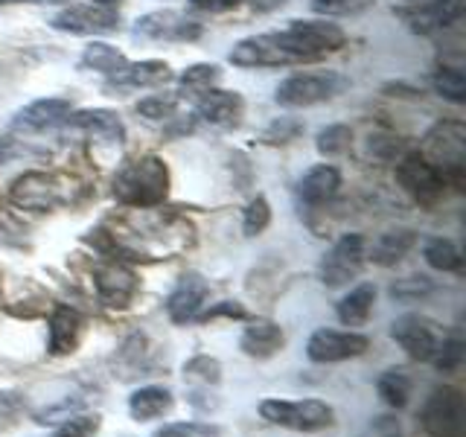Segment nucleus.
<instances>
[{
  "instance_id": "4",
  "label": "nucleus",
  "mask_w": 466,
  "mask_h": 437,
  "mask_svg": "<svg viewBox=\"0 0 466 437\" xmlns=\"http://www.w3.org/2000/svg\"><path fill=\"white\" fill-rule=\"evenodd\" d=\"M347 87V79L339 76V73H295V76L283 79L277 85V106L283 108H309L318 106V102L339 97Z\"/></svg>"
},
{
  "instance_id": "36",
  "label": "nucleus",
  "mask_w": 466,
  "mask_h": 437,
  "mask_svg": "<svg viewBox=\"0 0 466 437\" xmlns=\"http://www.w3.org/2000/svg\"><path fill=\"white\" fill-rule=\"evenodd\" d=\"M431 359H434L437 371H441V373H455L463 364V341L461 339H449L443 344H437Z\"/></svg>"
},
{
  "instance_id": "7",
  "label": "nucleus",
  "mask_w": 466,
  "mask_h": 437,
  "mask_svg": "<svg viewBox=\"0 0 466 437\" xmlns=\"http://www.w3.org/2000/svg\"><path fill=\"white\" fill-rule=\"evenodd\" d=\"M397 181L402 184V189L408 196H414L420 204H426V208L437 204L446 193L443 172L437 169L422 152H411V155H405L400 160V164H397Z\"/></svg>"
},
{
  "instance_id": "31",
  "label": "nucleus",
  "mask_w": 466,
  "mask_h": 437,
  "mask_svg": "<svg viewBox=\"0 0 466 437\" xmlns=\"http://www.w3.org/2000/svg\"><path fill=\"white\" fill-rule=\"evenodd\" d=\"M218 67L216 65H193V67H187L184 73H181V87L187 94H208L210 87L218 82Z\"/></svg>"
},
{
  "instance_id": "33",
  "label": "nucleus",
  "mask_w": 466,
  "mask_h": 437,
  "mask_svg": "<svg viewBox=\"0 0 466 437\" xmlns=\"http://www.w3.org/2000/svg\"><path fill=\"white\" fill-rule=\"evenodd\" d=\"M350 140H353V131H350L347 126H341V123H335V126H327V128L318 131V143L315 146H318L320 155L332 158V155L347 152L350 149Z\"/></svg>"
},
{
  "instance_id": "42",
  "label": "nucleus",
  "mask_w": 466,
  "mask_h": 437,
  "mask_svg": "<svg viewBox=\"0 0 466 437\" xmlns=\"http://www.w3.org/2000/svg\"><path fill=\"white\" fill-rule=\"evenodd\" d=\"M298 131H300V123L280 120V123H274V126L266 131V140H268V143H289V140H295V137H298Z\"/></svg>"
},
{
  "instance_id": "13",
  "label": "nucleus",
  "mask_w": 466,
  "mask_h": 437,
  "mask_svg": "<svg viewBox=\"0 0 466 437\" xmlns=\"http://www.w3.org/2000/svg\"><path fill=\"white\" fill-rule=\"evenodd\" d=\"M94 286H96V295L106 306H114V310H126L135 298L137 291V277L128 266L123 262H102V266L94 271Z\"/></svg>"
},
{
  "instance_id": "34",
  "label": "nucleus",
  "mask_w": 466,
  "mask_h": 437,
  "mask_svg": "<svg viewBox=\"0 0 466 437\" xmlns=\"http://www.w3.org/2000/svg\"><path fill=\"white\" fill-rule=\"evenodd\" d=\"M184 379L187 382H201V385H216L222 379V368L210 356H196L184 364Z\"/></svg>"
},
{
  "instance_id": "35",
  "label": "nucleus",
  "mask_w": 466,
  "mask_h": 437,
  "mask_svg": "<svg viewBox=\"0 0 466 437\" xmlns=\"http://www.w3.org/2000/svg\"><path fill=\"white\" fill-rule=\"evenodd\" d=\"M268 222H271V208H268V201L262 198V196H257V198L245 208L242 228H245L248 237H257V233H262V230L268 228Z\"/></svg>"
},
{
  "instance_id": "37",
  "label": "nucleus",
  "mask_w": 466,
  "mask_h": 437,
  "mask_svg": "<svg viewBox=\"0 0 466 437\" xmlns=\"http://www.w3.org/2000/svg\"><path fill=\"white\" fill-rule=\"evenodd\" d=\"M99 432V417L96 414H79V417H67L62 420L50 437H94Z\"/></svg>"
},
{
  "instance_id": "32",
  "label": "nucleus",
  "mask_w": 466,
  "mask_h": 437,
  "mask_svg": "<svg viewBox=\"0 0 466 437\" xmlns=\"http://www.w3.org/2000/svg\"><path fill=\"white\" fill-rule=\"evenodd\" d=\"M434 91L449 102H463L466 99V79L458 67H441L434 73Z\"/></svg>"
},
{
  "instance_id": "9",
  "label": "nucleus",
  "mask_w": 466,
  "mask_h": 437,
  "mask_svg": "<svg viewBox=\"0 0 466 437\" xmlns=\"http://www.w3.org/2000/svg\"><path fill=\"white\" fill-rule=\"evenodd\" d=\"M12 204H18L21 210H56L65 201V187L56 175L47 172H24L9 187Z\"/></svg>"
},
{
  "instance_id": "5",
  "label": "nucleus",
  "mask_w": 466,
  "mask_h": 437,
  "mask_svg": "<svg viewBox=\"0 0 466 437\" xmlns=\"http://www.w3.org/2000/svg\"><path fill=\"white\" fill-rule=\"evenodd\" d=\"M420 422L429 437H463V397L458 388H434L420 412Z\"/></svg>"
},
{
  "instance_id": "49",
  "label": "nucleus",
  "mask_w": 466,
  "mask_h": 437,
  "mask_svg": "<svg viewBox=\"0 0 466 437\" xmlns=\"http://www.w3.org/2000/svg\"><path fill=\"white\" fill-rule=\"evenodd\" d=\"M0 4H15V0H0Z\"/></svg>"
},
{
  "instance_id": "22",
  "label": "nucleus",
  "mask_w": 466,
  "mask_h": 437,
  "mask_svg": "<svg viewBox=\"0 0 466 437\" xmlns=\"http://www.w3.org/2000/svg\"><path fill=\"white\" fill-rule=\"evenodd\" d=\"M239 347L254 359H268L283 347V330L268 318H257L245 327Z\"/></svg>"
},
{
  "instance_id": "20",
  "label": "nucleus",
  "mask_w": 466,
  "mask_h": 437,
  "mask_svg": "<svg viewBox=\"0 0 466 437\" xmlns=\"http://www.w3.org/2000/svg\"><path fill=\"white\" fill-rule=\"evenodd\" d=\"M461 15H463V0H426V4L408 15V24H411L414 33L429 36L437 33V29L451 26Z\"/></svg>"
},
{
  "instance_id": "43",
  "label": "nucleus",
  "mask_w": 466,
  "mask_h": 437,
  "mask_svg": "<svg viewBox=\"0 0 466 437\" xmlns=\"http://www.w3.org/2000/svg\"><path fill=\"white\" fill-rule=\"evenodd\" d=\"M370 437H400V420H393V417H376L370 422Z\"/></svg>"
},
{
  "instance_id": "40",
  "label": "nucleus",
  "mask_w": 466,
  "mask_h": 437,
  "mask_svg": "<svg viewBox=\"0 0 466 437\" xmlns=\"http://www.w3.org/2000/svg\"><path fill=\"white\" fill-rule=\"evenodd\" d=\"M368 6L373 0H312V9L320 15H359Z\"/></svg>"
},
{
  "instance_id": "12",
  "label": "nucleus",
  "mask_w": 466,
  "mask_h": 437,
  "mask_svg": "<svg viewBox=\"0 0 466 437\" xmlns=\"http://www.w3.org/2000/svg\"><path fill=\"white\" fill-rule=\"evenodd\" d=\"M135 33L143 38H155V41H193L201 36V26L196 21L184 18V15L175 9H157L137 18Z\"/></svg>"
},
{
  "instance_id": "28",
  "label": "nucleus",
  "mask_w": 466,
  "mask_h": 437,
  "mask_svg": "<svg viewBox=\"0 0 466 437\" xmlns=\"http://www.w3.org/2000/svg\"><path fill=\"white\" fill-rule=\"evenodd\" d=\"M126 65H128L126 56L116 47H111V44H106V41H91L85 47V53H82V67L106 73V76H114V73L123 70Z\"/></svg>"
},
{
  "instance_id": "46",
  "label": "nucleus",
  "mask_w": 466,
  "mask_h": 437,
  "mask_svg": "<svg viewBox=\"0 0 466 437\" xmlns=\"http://www.w3.org/2000/svg\"><path fill=\"white\" fill-rule=\"evenodd\" d=\"M286 0H254V9L259 12H268V9H277V6H283Z\"/></svg>"
},
{
  "instance_id": "24",
  "label": "nucleus",
  "mask_w": 466,
  "mask_h": 437,
  "mask_svg": "<svg viewBox=\"0 0 466 437\" xmlns=\"http://www.w3.org/2000/svg\"><path fill=\"white\" fill-rule=\"evenodd\" d=\"M339 187H341V172L329 164H318L300 178L298 193L306 204H324L339 193Z\"/></svg>"
},
{
  "instance_id": "16",
  "label": "nucleus",
  "mask_w": 466,
  "mask_h": 437,
  "mask_svg": "<svg viewBox=\"0 0 466 437\" xmlns=\"http://www.w3.org/2000/svg\"><path fill=\"white\" fill-rule=\"evenodd\" d=\"M208 291H210V286L201 274H184L167 300L169 318L175 324H187V320L198 318V310H201L204 298H208Z\"/></svg>"
},
{
  "instance_id": "15",
  "label": "nucleus",
  "mask_w": 466,
  "mask_h": 437,
  "mask_svg": "<svg viewBox=\"0 0 466 437\" xmlns=\"http://www.w3.org/2000/svg\"><path fill=\"white\" fill-rule=\"evenodd\" d=\"M228 58H230V65H237V67H280V65H291V56L280 47V41L274 38V33L242 38L239 44H233V50H230Z\"/></svg>"
},
{
  "instance_id": "44",
  "label": "nucleus",
  "mask_w": 466,
  "mask_h": 437,
  "mask_svg": "<svg viewBox=\"0 0 466 437\" xmlns=\"http://www.w3.org/2000/svg\"><path fill=\"white\" fill-rule=\"evenodd\" d=\"M218 315H228V318H245V310L239 303H233V300H222L218 306H213V310H208L201 315V320H210V318H218Z\"/></svg>"
},
{
  "instance_id": "21",
  "label": "nucleus",
  "mask_w": 466,
  "mask_h": 437,
  "mask_svg": "<svg viewBox=\"0 0 466 437\" xmlns=\"http://www.w3.org/2000/svg\"><path fill=\"white\" fill-rule=\"evenodd\" d=\"M65 123L76 126V128H85L87 135H94V137L106 140V143H116V146H120L123 137H126L123 120L114 111H108V108H91V111L70 114Z\"/></svg>"
},
{
  "instance_id": "2",
  "label": "nucleus",
  "mask_w": 466,
  "mask_h": 437,
  "mask_svg": "<svg viewBox=\"0 0 466 437\" xmlns=\"http://www.w3.org/2000/svg\"><path fill=\"white\" fill-rule=\"evenodd\" d=\"M274 38L291 56V62H312V58L341 50L347 33L329 21H291L286 29L274 33Z\"/></svg>"
},
{
  "instance_id": "27",
  "label": "nucleus",
  "mask_w": 466,
  "mask_h": 437,
  "mask_svg": "<svg viewBox=\"0 0 466 437\" xmlns=\"http://www.w3.org/2000/svg\"><path fill=\"white\" fill-rule=\"evenodd\" d=\"M169 408H172V393L167 388H157V385L140 388V391L131 393V400H128V412L135 420L164 417Z\"/></svg>"
},
{
  "instance_id": "23",
  "label": "nucleus",
  "mask_w": 466,
  "mask_h": 437,
  "mask_svg": "<svg viewBox=\"0 0 466 437\" xmlns=\"http://www.w3.org/2000/svg\"><path fill=\"white\" fill-rule=\"evenodd\" d=\"M414 245H417V233L411 228H393V230L379 233L373 245L368 248V257L376 266H393V262H400Z\"/></svg>"
},
{
  "instance_id": "48",
  "label": "nucleus",
  "mask_w": 466,
  "mask_h": 437,
  "mask_svg": "<svg viewBox=\"0 0 466 437\" xmlns=\"http://www.w3.org/2000/svg\"><path fill=\"white\" fill-rule=\"evenodd\" d=\"M44 4H62V0H44Z\"/></svg>"
},
{
  "instance_id": "6",
  "label": "nucleus",
  "mask_w": 466,
  "mask_h": 437,
  "mask_svg": "<svg viewBox=\"0 0 466 437\" xmlns=\"http://www.w3.org/2000/svg\"><path fill=\"white\" fill-rule=\"evenodd\" d=\"M364 259H368V239L361 233H347L320 259V283L329 289L347 286L361 271Z\"/></svg>"
},
{
  "instance_id": "10",
  "label": "nucleus",
  "mask_w": 466,
  "mask_h": 437,
  "mask_svg": "<svg viewBox=\"0 0 466 437\" xmlns=\"http://www.w3.org/2000/svg\"><path fill=\"white\" fill-rule=\"evenodd\" d=\"M370 347V339L361 332H339V330H318L309 344H306V356L312 361H344V359H356L364 350Z\"/></svg>"
},
{
  "instance_id": "38",
  "label": "nucleus",
  "mask_w": 466,
  "mask_h": 437,
  "mask_svg": "<svg viewBox=\"0 0 466 437\" xmlns=\"http://www.w3.org/2000/svg\"><path fill=\"white\" fill-rule=\"evenodd\" d=\"M178 108V99L175 97H149L137 102V114H143L146 120H169Z\"/></svg>"
},
{
  "instance_id": "14",
  "label": "nucleus",
  "mask_w": 466,
  "mask_h": 437,
  "mask_svg": "<svg viewBox=\"0 0 466 437\" xmlns=\"http://www.w3.org/2000/svg\"><path fill=\"white\" fill-rule=\"evenodd\" d=\"M393 341H397L408 356L417 359V361H429L437 350V332L431 327V320H426L422 315H402L393 320L390 327Z\"/></svg>"
},
{
  "instance_id": "18",
  "label": "nucleus",
  "mask_w": 466,
  "mask_h": 437,
  "mask_svg": "<svg viewBox=\"0 0 466 437\" xmlns=\"http://www.w3.org/2000/svg\"><path fill=\"white\" fill-rule=\"evenodd\" d=\"M85 332V318L73 306H56L50 315V353L67 356L79 347Z\"/></svg>"
},
{
  "instance_id": "1",
  "label": "nucleus",
  "mask_w": 466,
  "mask_h": 437,
  "mask_svg": "<svg viewBox=\"0 0 466 437\" xmlns=\"http://www.w3.org/2000/svg\"><path fill=\"white\" fill-rule=\"evenodd\" d=\"M169 196V169L157 155H143L126 164L114 178V198L128 208H155Z\"/></svg>"
},
{
  "instance_id": "8",
  "label": "nucleus",
  "mask_w": 466,
  "mask_h": 437,
  "mask_svg": "<svg viewBox=\"0 0 466 437\" xmlns=\"http://www.w3.org/2000/svg\"><path fill=\"white\" fill-rule=\"evenodd\" d=\"M259 414L277 426H289L298 432H318L332 422V408L320 400H303V402H283V400H262Z\"/></svg>"
},
{
  "instance_id": "30",
  "label": "nucleus",
  "mask_w": 466,
  "mask_h": 437,
  "mask_svg": "<svg viewBox=\"0 0 466 437\" xmlns=\"http://www.w3.org/2000/svg\"><path fill=\"white\" fill-rule=\"evenodd\" d=\"M422 257H426V262L437 271H461V262H463L458 245L451 239H441V237L426 242V248H422Z\"/></svg>"
},
{
  "instance_id": "25",
  "label": "nucleus",
  "mask_w": 466,
  "mask_h": 437,
  "mask_svg": "<svg viewBox=\"0 0 466 437\" xmlns=\"http://www.w3.org/2000/svg\"><path fill=\"white\" fill-rule=\"evenodd\" d=\"M169 79V65L167 62H140V65H126L116 70L108 87H152Z\"/></svg>"
},
{
  "instance_id": "26",
  "label": "nucleus",
  "mask_w": 466,
  "mask_h": 437,
  "mask_svg": "<svg viewBox=\"0 0 466 437\" xmlns=\"http://www.w3.org/2000/svg\"><path fill=\"white\" fill-rule=\"evenodd\" d=\"M373 300H376V286L373 283H361L350 291L347 298L339 303V318L347 327H361L368 324V318L373 312Z\"/></svg>"
},
{
  "instance_id": "47",
  "label": "nucleus",
  "mask_w": 466,
  "mask_h": 437,
  "mask_svg": "<svg viewBox=\"0 0 466 437\" xmlns=\"http://www.w3.org/2000/svg\"><path fill=\"white\" fill-rule=\"evenodd\" d=\"M96 6H111V4H116V0H94Z\"/></svg>"
},
{
  "instance_id": "11",
  "label": "nucleus",
  "mask_w": 466,
  "mask_h": 437,
  "mask_svg": "<svg viewBox=\"0 0 466 437\" xmlns=\"http://www.w3.org/2000/svg\"><path fill=\"white\" fill-rule=\"evenodd\" d=\"M120 26V15L106 6H67L53 18V29L70 36H99L114 33Z\"/></svg>"
},
{
  "instance_id": "3",
  "label": "nucleus",
  "mask_w": 466,
  "mask_h": 437,
  "mask_svg": "<svg viewBox=\"0 0 466 437\" xmlns=\"http://www.w3.org/2000/svg\"><path fill=\"white\" fill-rule=\"evenodd\" d=\"M426 155L455 187L463 184V155H466V126L461 120H443L426 135Z\"/></svg>"
},
{
  "instance_id": "39",
  "label": "nucleus",
  "mask_w": 466,
  "mask_h": 437,
  "mask_svg": "<svg viewBox=\"0 0 466 437\" xmlns=\"http://www.w3.org/2000/svg\"><path fill=\"white\" fill-rule=\"evenodd\" d=\"M434 286L429 277H422V274H414V277H402V280H397L390 286V295L393 298H400V300H414V298H422V295H429Z\"/></svg>"
},
{
  "instance_id": "19",
  "label": "nucleus",
  "mask_w": 466,
  "mask_h": 437,
  "mask_svg": "<svg viewBox=\"0 0 466 437\" xmlns=\"http://www.w3.org/2000/svg\"><path fill=\"white\" fill-rule=\"evenodd\" d=\"M242 111H245V102L233 91H213L210 87V91L201 94V99H198V117L204 123L218 126V128L239 126Z\"/></svg>"
},
{
  "instance_id": "17",
  "label": "nucleus",
  "mask_w": 466,
  "mask_h": 437,
  "mask_svg": "<svg viewBox=\"0 0 466 437\" xmlns=\"http://www.w3.org/2000/svg\"><path fill=\"white\" fill-rule=\"evenodd\" d=\"M67 117H70V102L58 99V97H47V99H35V102H29V106H24L12 117V128L15 131H44V128L65 123Z\"/></svg>"
},
{
  "instance_id": "41",
  "label": "nucleus",
  "mask_w": 466,
  "mask_h": 437,
  "mask_svg": "<svg viewBox=\"0 0 466 437\" xmlns=\"http://www.w3.org/2000/svg\"><path fill=\"white\" fill-rule=\"evenodd\" d=\"M155 437H218V429L204 426V422H172V426H164Z\"/></svg>"
},
{
  "instance_id": "45",
  "label": "nucleus",
  "mask_w": 466,
  "mask_h": 437,
  "mask_svg": "<svg viewBox=\"0 0 466 437\" xmlns=\"http://www.w3.org/2000/svg\"><path fill=\"white\" fill-rule=\"evenodd\" d=\"M189 6L204 9V12H225V9L239 6V0H189Z\"/></svg>"
},
{
  "instance_id": "29",
  "label": "nucleus",
  "mask_w": 466,
  "mask_h": 437,
  "mask_svg": "<svg viewBox=\"0 0 466 437\" xmlns=\"http://www.w3.org/2000/svg\"><path fill=\"white\" fill-rule=\"evenodd\" d=\"M379 397H382L390 408H405L408 397H411V379H408L405 371L390 368L379 376Z\"/></svg>"
}]
</instances>
